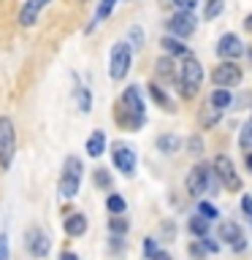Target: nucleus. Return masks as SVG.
<instances>
[{
	"mask_svg": "<svg viewBox=\"0 0 252 260\" xmlns=\"http://www.w3.org/2000/svg\"><path fill=\"white\" fill-rule=\"evenodd\" d=\"M198 214H203L206 219H217V217H219V211H217V206H214V203H209V201H201V203H198Z\"/></svg>",
	"mask_w": 252,
	"mask_h": 260,
	"instance_id": "obj_32",
	"label": "nucleus"
},
{
	"mask_svg": "<svg viewBox=\"0 0 252 260\" xmlns=\"http://www.w3.org/2000/svg\"><path fill=\"white\" fill-rule=\"evenodd\" d=\"M209 162H198L195 168H190V174H187V192L193 195V198H198V195L206 192V176H209Z\"/></svg>",
	"mask_w": 252,
	"mask_h": 260,
	"instance_id": "obj_13",
	"label": "nucleus"
},
{
	"mask_svg": "<svg viewBox=\"0 0 252 260\" xmlns=\"http://www.w3.org/2000/svg\"><path fill=\"white\" fill-rule=\"evenodd\" d=\"M0 260H11V247H8L6 233H0Z\"/></svg>",
	"mask_w": 252,
	"mask_h": 260,
	"instance_id": "obj_35",
	"label": "nucleus"
},
{
	"mask_svg": "<svg viewBox=\"0 0 252 260\" xmlns=\"http://www.w3.org/2000/svg\"><path fill=\"white\" fill-rule=\"evenodd\" d=\"M239 141H241V146H244V149H249V146H252V117L247 119V125H244V130H241V138H239Z\"/></svg>",
	"mask_w": 252,
	"mask_h": 260,
	"instance_id": "obj_33",
	"label": "nucleus"
},
{
	"mask_svg": "<svg viewBox=\"0 0 252 260\" xmlns=\"http://www.w3.org/2000/svg\"><path fill=\"white\" fill-rule=\"evenodd\" d=\"M190 252H193V255H203V252H206V247H201V244H193V247H190Z\"/></svg>",
	"mask_w": 252,
	"mask_h": 260,
	"instance_id": "obj_40",
	"label": "nucleus"
},
{
	"mask_svg": "<svg viewBox=\"0 0 252 260\" xmlns=\"http://www.w3.org/2000/svg\"><path fill=\"white\" fill-rule=\"evenodd\" d=\"M244 27H247V30H249V32H252V14H249V16H247V19H244Z\"/></svg>",
	"mask_w": 252,
	"mask_h": 260,
	"instance_id": "obj_42",
	"label": "nucleus"
},
{
	"mask_svg": "<svg viewBox=\"0 0 252 260\" xmlns=\"http://www.w3.org/2000/svg\"><path fill=\"white\" fill-rule=\"evenodd\" d=\"M198 122H201V127H214L217 122H219V109H214V106H206V109L201 111V117H198Z\"/></svg>",
	"mask_w": 252,
	"mask_h": 260,
	"instance_id": "obj_26",
	"label": "nucleus"
},
{
	"mask_svg": "<svg viewBox=\"0 0 252 260\" xmlns=\"http://www.w3.org/2000/svg\"><path fill=\"white\" fill-rule=\"evenodd\" d=\"M211 81L223 89H231V87H239L241 84V68L236 65L233 60H225L223 65H217L211 71Z\"/></svg>",
	"mask_w": 252,
	"mask_h": 260,
	"instance_id": "obj_8",
	"label": "nucleus"
},
{
	"mask_svg": "<svg viewBox=\"0 0 252 260\" xmlns=\"http://www.w3.org/2000/svg\"><path fill=\"white\" fill-rule=\"evenodd\" d=\"M73 79H76V76H73ZM73 101H76V109L81 114L92 111V89H89L87 84H81L79 79H76V87H73Z\"/></svg>",
	"mask_w": 252,
	"mask_h": 260,
	"instance_id": "obj_17",
	"label": "nucleus"
},
{
	"mask_svg": "<svg viewBox=\"0 0 252 260\" xmlns=\"http://www.w3.org/2000/svg\"><path fill=\"white\" fill-rule=\"evenodd\" d=\"M187 152L190 154H195V157H198V154L203 152V141L198 136H193V138H187Z\"/></svg>",
	"mask_w": 252,
	"mask_h": 260,
	"instance_id": "obj_34",
	"label": "nucleus"
},
{
	"mask_svg": "<svg viewBox=\"0 0 252 260\" xmlns=\"http://www.w3.org/2000/svg\"><path fill=\"white\" fill-rule=\"evenodd\" d=\"M109 231H111L114 236H125V233H128V219L122 217V214H111V219H109Z\"/></svg>",
	"mask_w": 252,
	"mask_h": 260,
	"instance_id": "obj_28",
	"label": "nucleus"
},
{
	"mask_svg": "<svg viewBox=\"0 0 252 260\" xmlns=\"http://www.w3.org/2000/svg\"><path fill=\"white\" fill-rule=\"evenodd\" d=\"M106 133L103 130H92L89 133V138H87V144H84V149H87V154L89 157H101V154L106 152Z\"/></svg>",
	"mask_w": 252,
	"mask_h": 260,
	"instance_id": "obj_20",
	"label": "nucleus"
},
{
	"mask_svg": "<svg viewBox=\"0 0 252 260\" xmlns=\"http://www.w3.org/2000/svg\"><path fill=\"white\" fill-rule=\"evenodd\" d=\"M154 252H158V244H154V239H144V255L152 260Z\"/></svg>",
	"mask_w": 252,
	"mask_h": 260,
	"instance_id": "obj_37",
	"label": "nucleus"
},
{
	"mask_svg": "<svg viewBox=\"0 0 252 260\" xmlns=\"http://www.w3.org/2000/svg\"><path fill=\"white\" fill-rule=\"evenodd\" d=\"M214 174H217V179L223 182L228 190H233V192H239L241 190V179H239V174H236V168H233V162L225 157V154H219V157H214Z\"/></svg>",
	"mask_w": 252,
	"mask_h": 260,
	"instance_id": "obj_10",
	"label": "nucleus"
},
{
	"mask_svg": "<svg viewBox=\"0 0 252 260\" xmlns=\"http://www.w3.org/2000/svg\"><path fill=\"white\" fill-rule=\"evenodd\" d=\"M52 6V0H24L22 8H19V14H16V24L24 30H30L33 24L38 22V16L46 11V8Z\"/></svg>",
	"mask_w": 252,
	"mask_h": 260,
	"instance_id": "obj_9",
	"label": "nucleus"
},
{
	"mask_svg": "<svg viewBox=\"0 0 252 260\" xmlns=\"http://www.w3.org/2000/svg\"><path fill=\"white\" fill-rule=\"evenodd\" d=\"M24 249L30 252V257L44 260L49 255V249H52V239H49V233L44 231V228L33 225V228L24 231Z\"/></svg>",
	"mask_w": 252,
	"mask_h": 260,
	"instance_id": "obj_5",
	"label": "nucleus"
},
{
	"mask_svg": "<svg viewBox=\"0 0 252 260\" xmlns=\"http://www.w3.org/2000/svg\"><path fill=\"white\" fill-rule=\"evenodd\" d=\"M171 3L176 6V11H193L198 0H171Z\"/></svg>",
	"mask_w": 252,
	"mask_h": 260,
	"instance_id": "obj_36",
	"label": "nucleus"
},
{
	"mask_svg": "<svg viewBox=\"0 0 252 260\" xmlns=\"http://www.w3.org/2000/svg\"><path fill=\"white\" fill-rule=\"evenodd\" d=\"M160 46H163V52H166L168 57H187L190 54L187 52V44H182V38H176V36H163Z\"/></svg>",
	"mask_w": 252,
	"mask_h": 260,
	"instance_id": "obj_19",
	"label": "nucleus"
},
{
	"mask_svg": "<svg viewBox=\"0 0 252 260\" xmlns=\"http://www.w3.org/2000/svg\"><path fill=\"white\" fill-rule=\"evenodd\" d=\"M81 176H84V162H81L76 154H68L62 162V174H60V182H57V195L65 201L76 198L79 195V187H81Z\"/></svg>",
	"mask_w": 252,
	"mask_h": 260,
	"instance_id": "obj_1",
	"label": "nucleus"
},
{
	"mask_svg": "<svg viewBox=\"0 0 252 260\" xmlns=\"http://www.w3.org/2000/svg\"><path fill=\"white\" fill-rule=\"evenodd\" d=\"M149 95H152V101L158 103V106H163V109H166V111H174V109H171V101H168V95L163 92V89H160L158 84H154V81L149 84Z\"/></svg>",
	"mask_w": 252,
	"mask_h": 260,
	"instance_id": "obj_27",
	"label": "nucleus"
},
{
	"mask_svg": "<svg viewBox=\"0 0 252 260\" xmlns=\"http://www.w3.org/2000/svg\"><path fill=\"white\" fill-rule=\"evenodd\" d=\"M158 152H163V154H174V152H179V146H182V138L179 136H174V133H163V136H158Z\"/></svg>",
	"mask_w": 252,
	"mask_h": 260,
	"instance_id": "obj_21",
	"label": "nucleus"
},
{
	"mask_svg": "<svg viewBox=\"0 0 252 260\" xmlns=\"http://www.w3.org/2000/svg\"><path fill=\"white\" fill-rule=\"evenodd\" d=\"M62 231L71 236V239H79V236L87 233V217L81 211H73V214H65L62 219Z\"/></svg>",
	"mask_w": 252,
	"mask_h": 260,
	"instance_id": "obj_16",
	"label": "nucleus"
},
{
	"mask_svg": "<svg viewBox=\"0 0 252 260\" xmlns=\"http://www.w3.org/2000/svg\"><path fill=\"white\" fill-rule=\"evenodd\" d=\"M152 260H171V255H168V252H160V249H158V252H154V257H152Z\"/></svg>",
	"mask_w": 252,
	"mask_h": 260,
	"instance_id": "obj_41",
	"label": "nucleus"
},
{
	"mask_svg": "<svg viewBox=\"0 0 252 260\" xmlns=\"http://www.w3.org/2000/svg\"><path fill=\"white\" fill-rule=\"evenodd\" d=\"M209 222L211 219H206L203 214H195L190 222H187V228H190V233H195L198 239H203V236H209Z\"/></svg>",
	"mask_w": 252,
	"mask_h": 260,
	"instance_id": "obj_22",
	"label": "nucleus"
},
{
	"mask_svg": "<svg viewBox=\"0 0 252 260\" xmlns=\"http://www.w3.org/2000/svg\"><path fill=\"white\" fill-rule=\"evenodd\" d=\"M217 54L223 57V60H236V57H241L244 46H241L239 36H236V32H225V36L219 38V44H217Z\"/></svg>",
	"mask_w": 252,
	"mask_h": 260,
	"instance_id": "obj_14",
	"label": "nucleus"
},
{
	"mask_svg": "<svg viewBox=\"0 0 252 260\" xmlns=\"http://www.w3.org/2000/svg\"><path fill=\"white\" fill-rule=\"evenodd\" d=\"M122 109H128V111H133L138 114V117H146V103H144V95H141V89H138L136 84H130L125 87V92L119 95V101H117Z\"/></svg>",
	"mask_w": 252,
	"mask_h": 260,
	"instance_id": "obj_11",
	"label": "nucleus"
},
{
	"mask_svg": "<svg viewBox=\"0 0 252 260\" xmlns=\"http://www.w3.org/2000/svg\"><path fill=\"white\" fill-rule=\"evenodd\" d=\"M209 101H211V106H214V109L223 111V109H228V106H231L233 98H231V89H223V87H219V89H214V92H211Z\"/></svg>",
	"mask_w": 252,
	"mask_h": 260,
	"instance_id": "obj_23",
	"label": "nucleus"
},
{
	"mask_svg": "<svg viewBox=\"0 0 252 260\" xmlns=\"http://www.w3.org/2000/svg\"><path fill=\"white\" fill-rule=\"evenodd\" d=\"M223 8H225V3H223V0H206V8H203V16H206V19H214V16H219V14H223Z\"/></svg>",
	"mask_w": 252,
	"mask_h": 260,
	"instance_id": "obj_30",
	"label": "nucleus"
},
{
	"mask_svg": "<svg viewBox=\"0 0 252 260\" xmlns=\"http://www.w3.org/2000/svg\"><path fill=\"white\" fill-rule=\"evenodd\" d=\"M133 65V49L128 46V41H117L109 52V76L111 81H122L130 73Z\"/></svg>",
	"mask_w": 252,
	"mask_h": 260,
	"instance_id": "obj_3",
	"label": "nucleus"
},
{
	"mask_svg": "<svg viewBox=\"0 0 252 260\" xmlns=\"http://www.w3.org/2000/svg\"><path fill=\"white\" fill-rule=\"evenodd\" d=\"M128 46L133 49V54L144 49V30L138 27V24H133V27L128 30Z\"/></svg>",
	"mask_w": 252,
	"mask_h": 260,
	"instance_id": "obj_24",
	"label": "nucleus"
},
{
	"mask_svg": "<svg viewBox=\"0 0 252 260\" xmlns=\"http://www.w3.org/2000/svg\"><path fill=\"white\" fill-rule=\"evenodd\" d=\"M166 27H168V36H176V38H190L195 27H198V19H195V14L193 11H176L171 19L166 22Z\"/></svg>",
	"mask_w": 252,
	"mask_h": 260,
	"instance_id": "obj_7",
	"label": "nucleus"
},
{
	"mask_svg": "<svg viewBox=\"0 0 252 260\" xmlns=\"http://www.w3.org/2000/svg\"><path fill=\"white\" fill-rule=\"evenodd\" d=\"M81 3H89V0H81Z\"/></svg>",
	"mask_w": 252,
	"mask_h": 260,
	"instance_id": "obj_44",
	"label": "nucleus"
},
{
	"mask_svg": "<svg viewBox=\"0 0 252 260\" xmlns=\"http://www.w3.org/2000/svg\"><path fill=\"white\" fill-rule=\"evenodd\" d=\"M117 3H119V0H98L95 16H92V22L87 24V30H84V32H92V30H95L101 22H106V19H109V16L114 14V8H117Z\"/></svg>",
	"mask_w": 252,
	"mask_h": 260,
	"instance_id": "obj_18",
	"label": "nucleus"
},
{
	"mask_svg": "<svg viewBox=\"0 0 252 260\" xmlns=\"http://www.w3.org/2000/svg\"><path fill=\"white\" fill-rule=\"evenodd\" d=\"M219 239L225 244H231V249H236V252L247 249V236H244L239 222H223L219 225Z\"/></svg>",
	"mask_w": 252,
	"mask_h": 260,
	"instance_id": "obj_12",
	"label": "nucleus"
},
{
	"mask_svg": "<svg viewBox=\"0 0 252 260\" xmlns=\"http://www.w3.org/2000/svg\"><path fill=\"white\" fill-rule=\"evenodd\" d=\"M60 260H79V255H76V252H68V249H62V252H60Z\"/></svg>",
	"mask_w": 252,
	"mask_h": 260,
	"instance_id": "obj_39",
	"label": "nucleus"
},
{
	"mask_svg": "<svg viewBox=\"0 0 252 260\" xmlns=\"http://www.w3.org/2000/svg\"><path fill=\"white\" fill-rule=\"evenodd\" d=\"M106 209H109V214H125L128 203H125V198H122L119 192H111L109 198H106Z\"/></svg>",
	"mask_w": 252,
	"mask_h": 260,
	"instance_id": "obj_25",
	"label": "nucleus"
},
{
	"mask_svg": "<svg viewBox=\"0 0 252 260\" xmlns=\"http://www.w3.org/2000/svg\"><path fill=\"white\" fill-rule=\"evenodd\" d=\"M244 160H247V168L252 171V154H249V152H247V157H244Z\"/></svg>",
	"mask_w": 252,
	"mask_h": 260,
	"instance_id": "obj_43",
	"label": "nucleus"
},
{
	"mask_svg": "<svg viewBox=\"0 0 252 260\" xmlns=\"http://www.w3.org/2000/svg\"><path fill=\"white\" fill-rule=\"evenodd\" d=\"M114 122H117L122 130H141L146 125V117H138V114L122 109V106L117 103L114 106Z\"/></svg>",
	"mask_w": 252,
	"mask_h": 260,
	"instance_id": "obj_15",
	"label": "nucleus"
},
{
	"mask_svg": "<svg viewBox=\"0 0 252 260\" xmlns=\"http://www.w3.org/2000/svg\"><path fill=\"white\" fill-rule=\"evenodd\" d=\"M16 157V127L14 119L0 114V168L8 171Z\"/></svg>",
	"mask_w": 252,
	"mask_h": 260,
	"instance_id": "obj_4",
	"label": "nucleus"
},
{
	"mask_svg": "<svg viewBox=\"0 0 252 260\" xmlns=\"http://www.w3.org/2000/svg\"><path fill=\"white\" fill-rule=\"evenodd\" d=\"M154 65H158V73H160V76H168V79H171V76L176 73V71H174V60H171L168 54H166V57H160V60L154 62Z\"/></svg>",
	"mask_w": 252,
	"mask_h": 260,
	"instance_id": "obj_31",
	"label": "nucleus"
},
{
	"mask_svg": "<svg viewBox=\"0 0 252 260\" xmlns=\"http://www.w3.org/2000/svg\"><path fill=\"white\" fill-rule=\"evenodd\" d=\"M92 179H95V187H101V190H111V174L106 168H95Z\"/></svg>",
	"mask_w": 252,
	"mask_h": 260,
	"instance_id": "obj_29",
	"label": "nucleus"
},
{
	"mask_svg": "<svg viewBox=\"0 0 252 260\" xmlns=\"http://www.w3.org/2000/svg\"><path fill=\"white\" fill-rule=\"evenodd\" d=\"M203 81V68L201 62L195 60L193 54H187L182 65H179V92H182V98H193L195 92H198Z\"/></svg>",
	"mask_w": 252,
	"mask_h": 260,
	"instance_id": "obj_2",
	"label": "nucleus"
},
{
	"mask_svg": "<svg viewBox=\"0 0 252 260\" xmlns=\"http://www.w3.org/2000/svg\"><path fill=\"white\" fill-rule=\"evenodd\" d=\"M111 162H114V168H117L122 176H133L136 174V152H133V146H128L122 141H114L111 144Z\"/></svg>",
	"mask_w": 252,
	"mask_h": 260,
	"instance_id": "obj_6",
	"label": "nucleus"
},
{
	"mask_svg": "<svg viewBox=\"0 0 252 260\" xmlns=\"http://www.w3.org/2000/svg\"><path fill=\"white\" fill-rule=\"evenodd\" d=\"M241 209L247 211V214L252 217V195H244V201H241Z\"/></svg>",
	"mask_w": 252,
	"mask_h": 260,
	"instance_id": "obj_38",
	"label": "nucleus"
}]
</instances>
